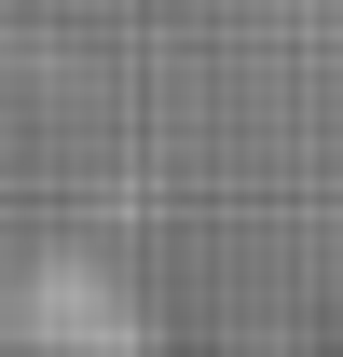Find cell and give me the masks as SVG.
Masks as SVG:
<instances>
[{
	"mask_svg": "<svg viewBox=\"0 0 343 357\" xmlns=\"http://www.w3.org/2000/svg\"><path fill=\"white\" fill-rule=\"evenodd\" d=\"M42 14H110V0H42Z\"/></svg>",
	"mask_w": 343,
	"mask_h": 357,
	"instance_id": "7a4b0ae2",
	"label": "cell"
},
{
	"mask_svg": "<svg viewBox=\"0 0 343 357\" xmlns=\"http://www.w3.org/2000/svg\"><path fill=\"white\" fill-rule=\"evenodd\" d=\"M234 357H316V344H234Z\"/></svg>",
	"mask_w": 343,
	"mask_h": 357,
	"instance_id": "6da1fadb",
	"label": "cell"
}]
</instances>
